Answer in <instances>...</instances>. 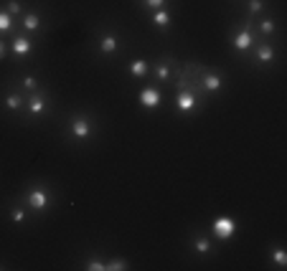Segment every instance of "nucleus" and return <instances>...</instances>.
Returning a JSON list of instances; mask_svg holds the SVG:
<instances>
[{
    "mask_svg": "<svg viewBox=\"0 0 287 271\" xmlns=\"http://www.w3.org/2000/svg\"><path fill=\"white\" fill-rule=\"evenodd\" d=\"M28 109H31V114H43V112H46V96H43V94H33L28 99Z\"/></svg>",
    "mask_w": 287,
    "mask_h": 271,
    "instance_id": "0eeeda50",
    "label": "nucleus"
},
{
    "mask_svg": "<svg viewBox=\"0 0 287 271\" xmlns=\"http://www.w3.org/2000/svg\"><path fill=\"white\" fill-rule=\"evenodd\" d=\"M203 89L206 92H219V89H221V76L219 74H203Z\"/></svg>",
    "mask_w": 287,
    "mask_h": 271,
    "instance_id": "6e6552de",
    "label": "nucleus"
},
{
    "mask_svg": "<svg viewBox=\"0 0 287 271\" xmlns=\"http://www.w3.org/2000/svg\"><path fill=\"white\" fill-rule=\"evenodd\" d=\"M130 264L125 261V258H112V261L107 264V271H125Z\"/></svg>",
    "mask_w": 287,
    "mask_h": 271,
    "instance_id": "f3484780",
    "label": "nucleus"
},
{
    "mask_svg": "<svg viewBox=\"0 0 287 271\" xmlns=\"http://www.w3.org/2000/svg\"><path fill=\"white\" fill-rule=\"evenodd\" d=\"M155 74H158V79H160V81H168V79H170V69H168L165 64H158Z\"/></svg>",
    "mask_w": 287,
    "mask_h": 271,
    "instance_id": "412c9836",
    "label": "nucleus"
},
{
    "mask_svg": "<svg viewBox=\"0 0 287 271\" xmlns=\"http://www.w3.org/2000/svg\"><path fill=\"white\" fill-rule=\"evenodd\" d=\"M148 69H150V66H148V61H142V59L130 61V74H132V76H137V79H142V76H145V74H148Z\"/></svg>",
    "mask_w": 287,
    "mask_h": 271,
    "instance_id": "9d476101",
    "label": "nucleus"
},
{
    "mask_svg": "<svg viewBox=\"0 0 287 271\" xmlns=\"http://www.w3.org/2000/svg\"><path fill=\"white\" fill-rule=\"evenodd\" d=\"M71 134L76 140H86L92 134V122L86 117H74L71 119Z\"/></svg>",
    "mask_w": 287,
    "mask_h": 271,
    "instance_id": "7ed1b4c3",
    "label": "nucleus"
},
{
    "mask_svg": "<svg viewBox=\"0 0 287 271\" xmlns=\"http://www.w3.org/2000/svg\"><path fill=\"white\" fill-rule=\"evenodd\" d=\"M249 10H252V13H259V10H262V0H249Z\"/></svg>",
    "mask_w": 287,
    "mask_h": 271,
    "instance_id": "393cba45",
    "label": "nucleus"
},
{
    "mask_svg": "<svg viewBox=\"0 0 287 271\" xmlns=\"http://www.w3.org/2000/svg\"><path fill=\"white\" fill-rule=\"evenodd\" d=\"M160 101H163V96H160L158 89L145 86V89L140 92V104L145 107V109H155V107H160Z\"/></svg>",
    "mask_w": 287,
    "mask_h": 271,
    "instance_id": "20e7f679",
    "label": "nucleus"
},
{
    "mask_svg": "<svg viewBox=\"0 0 287 271\" xmlns=\"http://www.w3.org/2000/svg\"><path fill=\"white\" fill-rule=\"evenodd\" d=\"M99 51H102V53H115L117 51V38L112 36V33L102 36V41H99Z\"/></svg>",
    "mask_w": 287,
    "mask_h": 271,
    "instance_id": "1a4fd4ad",
    "label": "nucleus"
},
{
    "mask_svg": "<svg viewBox=\"0 0 287 271\" xmlns=\"http://www.w3.org/2000/svg\"><path fill=\"white\" fill-rule=\"evenodd\" d=\"M193 248L198 254H208L211 251V243H208V239H203V236H198V239L193 241Z\"/></svg>",
    "mask_w": 287,
    "mask_h": 271,
    "instance_id": "2eb2a0df",
    "label": "nucleus"
},
{
    "mask_svg": "<svg viewBox=\"0 0 287 271\" xmlns=\"http://www.w3.org/2000/svg\"><path fill=\"white\" fill-rule=\"evenodd\" d=\"M231 43H234V48H236V51H247V48L252 46V43H254V36H252V31H249V28H244V31H239V33H236Z\"/></svg>",
    "mask_w": 287,
    "mask_h": 271,
    "instance_id": "39448f33",
    "label": "nucleus"
},
{
    "mask_svg": "<svg viewBox=\"0 0 287 271\" xmlns=\"http://www.w3.org/2000/svg\"><path fill=\"white\" fill-rule=\"evenodd\" d=\"M257 61H262V64H272V61H274V51H272L270 46H259V51H257Z\"/></svg>",
    "mask_w": 287,
    "mask_h": 271,
    "instance_id": "ddd939ff",
    "label": "nucleus"
},
{
    "mask_svg": "<svg viewBox=\"0 0 287 271\" xmlns=\"http://www.w3.org/2000/svg\"><path fill=\"white\" fill-rule=\"evenodd\" d=\"M23 86L33 92V89H36V79H33V76H26V79H23Z\"/></svg>",
    "mask_w": 287,
    "mask_h": 271,
    "instance_id": "a878e982",
    "label": "nucleus"
},
{
    "mask_svg": "<svg viewBox=\"0 0 287 271\" xmlns=\"http://www.w3.org/2000/svg\"><path fill=\"white\" fill-rule=\"evenodd\" d=\"M145 5H148V8H163L165 0H145Z\"/></svg>",
    "mask_w": 287,
    "mask_h": 271,
    "instance_id": "bb28decb",
    "label": "nucleus"
},
{
    "mask_svg": "<svg viewBox=\"0 0 287 271\" xmlns=\"http://www.w3.org/2000/svg\"><path fill=\"white\" fill-rule=\"evenodd\" d=\"M262 33H267V36H270V33H274V20H262Z\"/></svg>",
    "mask_w": 287,
    "mask_h": 271,
    "instance_id": "5701e85b",
    "label": "nucleus"
},
{
    "mask_svg": "<svg viewBox=\"0 0 287 271\" xmlns=\"http://www.w3.org/2000/svg\"><path fill=\"white\" fill-rule=\"evenodd\" d=\"M26 203H28L33 210H43V208H49L51 198H49V193L43 188H36V190H31V193L26 195Z\"/></svg>",
    "mask_w": 287,
    "mask_h": 271,
    "instance_id": "f03ea898",
    "label": "nucleus"
},
{
    "mask_svg": "<svg viewBox=\"0 0 287 271\" xmlns=\"http://www.w3.org/2000/svg\"><path fill=\"white\" fill-rule=\"evenodd\" d=\"M20 104H23L20 94H8V96H5V107H8V109H13V112H16V109H20Z\"/></svg>",
    "mask_w": 287,
    "mask_h": 271,
    "instance_id": "dca6fc26",
    "label": "nucleus"
},
{
    "mask_svg": "<svg viewBox=\"0 0 287 271\" xmlns=\"http://www.w3.org/2000/svg\"><path fill=\"white\" fill-rule=\"evenodd\" d=\"M3 59H5V43L0 41V61H3Z\"/></svg>",
    "mask_w": 287,
    "mask_h": 271,
    "instance_id": "cd10ccee",
    "label": "nucleus"
},
{
    "mask_svg": "<svg viewBox=\"0 0 287 271\" xmlns=\"http://www.w3.org/2000/svg\"><path fill=\"white\" fill-rule=\"evenodd\" d=\"M8 13L10 16H18L20 13V3H18V0H8Z\"/></svg>",
    "mask_w": 287,
    "mask_h": 271,
    "instance_id": "4be33fe9",
    "label": "nucleus"
},
{
    "mask_svg": "<svg viewBox=\"0 0 287 271\" xmlns=\"http://www.w3.org/2000/svg\"><path fill=\"white\" fill-rule=\"evenodd\" d=\"M10 218H13V223H23L26 221V213L23 210H13V213H10Z\"/></svg>",
    "mask_w": 287,
    "mask_h": 271,
    "instance_id": "b1692460",
    "label": "nucleus"
},
{
    "mask_svg": "<svg viewBox=\"0 0 287 271\" xmlns=\"http://www.w3.org/2000/svg\"><path fill=\"white\" fill-rule=\"evenodd\" d=\"M196 104H198L196 94H193V92H183V89H181V94H178V101H175V107H178L181 112H191Z\"/></svg>",
    "mask_w": 287,
    "mask_h": 271,
    "instance_id": "423d86ee",
    "label": "nucleus"
},
{
    "mask_svg": "<svg viewBox=\"0 0 287 271\" xmlns=\"http://www.w3.org/2000/svg\"><path fill=\"white\" fill-rule=\"evenodd\" d=\"M152 23H155L158 28H168L170 26V13L165 8H158V13L152 16Z\"/></svg>",
    "mask_w": 287,
    "mask_h": 271,
    "instance_id": "f8f14e48",
    "label": "nucleus"
},
{
    "mask_svg": "<svg viewBox=\"0 0 287 271\" xmlns=\"http://www.w3.org/2000/svg\"><path fill=\"white\" fill-rule=\"evenodd\" d=\"M23 26H26L28 31H36V28L41 26V18H38L36 13H26V16H23Z\"/></svg>",
    "mask_w": 287,
    "mask_h": 271,
    "instance_id": "4468645a",
    "label": "nucleus"
},
{
    "mask_svg": "<svg viewBox=\"0 0 287 271\" xmlns=\"http://www.w3.org/2000/svg\"><path fill=\"white\" fill-rule=\"evenodd\" d=\"M272 261L277 264V266H287V254L282 251V248H277V251L272 254Z\"/></svg>",
    "mask_w": 287,
    "mask_h": 271,
    "instance_id": "aec40b11",
    "label": "nucleus"
},
{
    "mask_svg": "<svg viewBox=\"0 0 287 271\" xmlns=\"http://www.w3.org/2000/svg\"><path fill=\"white\" fill-rule=\"evenodd\" d=\"M10 28H13V18H10V13L0 10V31H10Z\"/></svg>",
    "mask_w": 287,
    "mask_h": 271,
    "instance_id": "6ab92c4d",
    "label": "nucleus"
},
{
    "mask_svg": "<svg viewBox=\"0 0 287 271\" xmlns=\"http://www.w3.org/2000/svg\"><path fill=\"white\" fill-rule=\"evenodd\" d=\"M13 53H16V56H26V53H31V41L23 38V36H18V38L13 41Z\"/></svg>",
    "mask_w": 287,
    "mask_h": 271,
    "instance_id": "9b49d317",
    "label": "nucleus"
},
{
    "mask_svg": "<svg viewBox=\"0 0 287 271\" xmlns=\"http://www.w3.org/2000/svg\"><path fill=\"white\" fill-rule=\"evenodd\" d=\"M211 231H214V236L219 241H229L231 236H234V231H236V223H234V218L221 216V218H216L211 223Z\"/></svg>",
    "mask_w": 287,
    "mask_h": 271,
    "instance_id": "f257e3e1",
    "label": "nucleus"
},
{
    "mask_svg": "<svg viewBox=\"0 0 287 271\" xmlns=\"http://www.w3.org/2000/svg\"><path fill=\"white\" fill-rule=\"evenodd\" d=\"M86 269L89 271H107V264L102 258H89V261H86Z\"/></svg>",
    "mask_w": 287,
    "mask_h": 271,
    "instance_id": "a211bd4d",
    "label": "nucleus"
}]
</instances>
